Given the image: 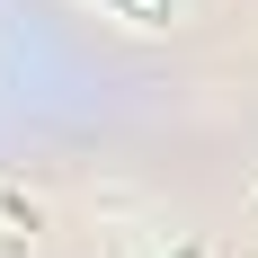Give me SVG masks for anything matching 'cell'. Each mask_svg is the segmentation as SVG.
I'll list each match as a JSON object with an SVG mask.
<instances>
[{
  "label": "cell",
  "instance_id": "1",
  "mask_svg": "<svg viewBox=\"0 0 258 258\" xmlns=\"http://www.w3.org/2000/svg\"><path fill=\"white\" fill-rule=\"evenodd\" d=\"M178 258H205V240H178Z\"/></svg>",
  "mask_w": 258,
  "mask_h": 258
}]
</instances>
